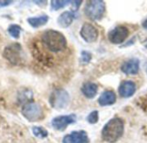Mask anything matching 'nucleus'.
<instances>
[{
	"label": "nucleus",
	"mask_w": 147,
	"mask_h": 143,
	"mask_svg": "<svg viewBox=\"0 0 147 143\" xmlns=\"http://www.w3.org/2000/svg\"><path fill=\"white\" fill-rule=\"evenodd\" d=\"M48 20H49V16L47 15H41V16H38L28 17L27 19V22L32 28H40V27L47 24Z\"/></svg>",
	"instance_id": "dca6fc26"
},
{
	"label": "nucleus",
	"mask_w": 147,
	"mask_h": 143,
	"mask_svg": "<svg viewBox=\"0 0 147 143\" xmlns=\"http://www.w3.org/2000/svg\"><path fill=\"white\" fill-rule=\"evenodd\" d=\"M40 41L46 48L52 53L63 52L67 46L65 36L61 32L54 29L44 31L41 35Z\"/></svg>",
	"instance_id": "f257e3e1"
},
{
	"label": "nucleus",
	"mask_w": 147,
	"mask_h": 143,
	"mask_svg": "<svg viewBox=\"0 0 147 143\" xmlns=\"http://www.w3.org/2000/svg\"><path fill=\"white\" fill-rule=\"evenodd\" d=\"M81 91L85 98L91 99L96 96L98 91V86L93 82H85L81 87Z\"/></svg>",
	"instance_id": "4468645a"
},
{
	"label": "nucleus",
	"mask_w": 147,
	"mask_h": 143,
	"mask_svg": "<svg viewBox=\"0 0 147 143\" xmlns=\"http://www.w3.org/2000/svg\"><path fill=\"white\" fill-rule=\"evenodd\" d=\"M22 27L20 25H18V24H16V23L10 24L9 26L8 29H7L9 35L14 39H19L20 35H21V33H22Z\"/></svg>",
	"instance_id": "f3484780"
},
{
	"label": "nucleus",
	"mask_w": 147,
	"mask_h": 143,
	"mask_svg": "<svg viewBox=\"0 0 147 143\" xmlns=\"http://www.w3.org/2000/svg\"><path fill=\"white\" fill-rule=\"evenodd\" d=\"M75 13L74 11H64L63 13H61L57 20L58 24L61 27V28H68L73 22V20L75 19Z\"/></svg>",
	"instance_id": "ddd939ff"
},
{
	"label": "nucleus",
	"mask_w": 147,
	"mask_h": 143,
	"mask_svg": "<svg viewBox=\"0 0 147 143\" xmlns=\"http://www.w3.org/2000/svg\"><path fill=\"white\" fill-rule=\"evenodd\" d=\"M142 26H143V28H144L145 29H147V19H146V20L143 22Z\"/></svg>",
	"instance_id": "b1692460"
},
{
	"label": "nucleus",
	"mask_w": 147,
	"mask_h": 143,
	"mask_svg": "<svg viewBox=\"0 0 147 143\" xmlns=\"http://www.w3.org/2000/svg\"><path fill=\"white\" fill-rule=\"evenodd\" d=\"M71 3H72V7L74 8V12L77 11L80 6V4L82 3V1H71Z\"/></svg>",
	"instance_id": "5701e85b"
},
{
	"label": "nucleus",
	"mask_w": 147,
	"mask_h": 143,
	"mask_svg": "<svg viewBox=\"0 0 147 143\" xmlns=\"http://www.w3.org/2000/svg\"><path fill=\"white\" fill-rule=\"evenodd\" d=\"M125 124L121 118L110 119L102 130V138L108 143H115L119 141L124 134Z\"/></svg>",
	"instance_id": "f03ea898"
},
{
	"label": "nucleus",
	"mask_w": 147,
	"mask_h": 143,
	"mask_svg": "<svg viewBox=\"0 0 147 143\" xmlns=\"http://www.w3.org/2000/svg\"><path fill=\"white\" fill-rule=\"evenodd\" d=\"M70 103L69 93L64 89H55L49 97V104L55 110H63Z\"/></svg>",
	"instance_id": "423d86ee"
},
{
	"label": "nucleus",
	"mask_w": 147,
	"mask_h": 143,
	"mask_svg": "<svg viewBox=\"0 0 147 143\" xmlns=\"http://www.w3.org/2000/svg\"><path fill=\"white\" fill-rule=\"evenodd\" d=\"M3 56L11 65H21L24 60V54L22 45L16 42L8 45L3 50Z\"/></svg>",
	"instance_id": "7ed1b4c3"
},
{
	"label": "nucleus",
	"mask_w": 147,
	"mask_h": 143,
	"mask_svg": "<svg viewBox=\"0 0 147 143\" xmlns=\"http://www.w3.org/2000/svg\"><path fill=\"white\" fill-rule=\"evenodd\" d=\"M71 1H60V0H53L51 1V9L52 10H59L60 9H63L64 7H65L67 4L71 3Z\"/></svg>",
	"instance_id": "a211bd4d"
},
{
	"label": "nucleus",
	"mask_w": 147,
	"mask_h": 143,
	"mask_svg": "<svg viewBox=\"0 0 147 143\" xmlns=\"http://www.w3.org/2000/svg\"><path fill=\"white\" fill-rule=\"evenodd\" d=\"M14 2L11 1V0H0V8H3V7H6V6H9L10 4H12Z\"/></svg>",
	"instance_id": "4be33fe9"
},
{
	"label": "nucleus",
	"mask_w": 147,
	"mask_h": 143,
	"mask_svg": "<svg viewBox=\"0 0 147 143\" xmlns=\"http://www.w3.org/2000/svg\"><path fill=\"white\" fill-rule=\"evenodd\" d=\"M129 35V30L127 27L119 25L109 32L108 38L113 44H121Z\"/></svg>",
	"instance_id": "0eeeda50"
},
{
	"label": "nucleus",
	"mask_w": 147,
	"mask_h": 143,
	"mask_svg": "<svg viewBox=\"0 0 147 143\" xmlns=\"http://www.w3.org/2000/svg\"><path fill=\"white\" fill-rule=\"evenodd\" d=\"M92 59V55L90 52L88 51H83L81 54V61L84 64H88L90 60Z\"/></svg>",
	"instance_id": "412c9836"
},
{
	"label": "nucleus",
	"mask_w": 147,
	"mask_h": 143,
	"mask_svg": "<svg viewBox=\"0 0 147 143\" xmlns=\"http://www.w3.org/2000/svg\"><path fill=\"white\" fill-rule=\"evenodd\" d=\"M99 120V113L97 110H94L89 114L87 117V122L90 124H96Z\"/></svg>",
	"instance_id": "aec40b11"
},
{
	"label": "nucleus",
	"mask_w": 147,
	"mask_h": 143,
	"mask_svg": "<svg viewBox=\"0 0 147 143\" xmlns=\"http://www.w3.org/2000/svg\"><path fill=\"white\" fill-rule=\"evenodd\" d=\"M121 70L125 74L135 75L140 71V60L138 59H131L127 61H125L121 65Z\"/></svg>",
	"instance_id": "f8f14e48"
},
{
	"label": "nucleus",
	"mask_w": 147,
	"mask_h": 143,
	"mask_svg": "<svg viewBox=\"0 0 147 143\" xmlns=\"http://www.w3.org/2000/svg\"><path fill=\"white\" fill-rule=\"evenodd\" d=\"M76 121L77 116L75 114L59 116L52 120V127L58 131H64L69 125L75 123Z\"/></svg>",
	"instance_id": "6e6552de"
},
{
	"label": "nucleus",
	"mask_w": 147,
	"mask_h": 143,
	"mask_svg": "<svg viewBox=\"0 0 147 143\" xmlns=\"http://www.w3.org/2000/svg\"><path fill=\"white\" fill-rule=\"evenodd\" d=\"M136 85L134 82L130 80H125L123 81L119 87V94L121 97L124 98H129L134 95L136 92Z\"/></svg>",
	"instance_id": "9b49d317"
},
{
	"label": "nucleus",
	"mask_w": 147,
	"mask_h": 143,
	"mask_svg": "<svg viewBox=\"0 0 147 143\" xmlns=\"http://www.w3.org/2000/svg\"><path fill=\"white\" fill-rule=\"evenodd\" d=\"M80 35L86 42L93 43L97 41L99 32L94 25L89 22H85L80 29Z\"/></svg>",
	"instance_id": "1a4fd4ad"
},
{
	"label": "nucleus",
	"mask_w": 147,
	"mask_h": 143,
	"mask_svg": "<svg viewBox=\"0 0 147 143\" xmlns=\"http://www.w3.org/2000/svg\"><path fill=\"white\" fill-rule=\"evenodd\" d=\"M116 102V95L113 91H103L98 99V104L101 106H109L112 105Z\"/></svg>",
	"instance_id": "2eb2a0df"
},
{
	"label": "nucleus",
	"mask_w": 147,
	"mask_h": 143,
	"mask_svg": "<svg viewBox=\"0 0 147 143\" xmlns=\"http://www.w3.org/2000/svg\"><path fill=\"white\" fill-rule=\"evenodd\" d=\"M63 143H90V139L87 132L84 130L73 131L64 136Z\"/></svg>",
	"instance_id": "9d476101"
},
{
	"label": "nucleus",
	"mask_w": 147,
	"mask_h": 143,
	"mask_svg": "<svg viewBox=\"0 0 147 143\" xmlns=\"http://www.w3.org/2000/svg\"><path fill=\"white\" fill-rule=\"evenodd\" d=\"M106 11L105 3L102 0H92L87 2L84 7L85 16L91 20H100Z\"/></svg>",
	"instance_id": "39448f33"
},
{
	"label": "nucleus",
	"mask_w": 147,
	"mask_h": 143,
	"mask_svg": "<svg viewBox=\"0 0 147 143\" xmlns=\"http://www.w3.org/2000/svg\"><path fill=\"white\" fill-rule=\"evenodd\" d=\"M22 115L30 123L38 122L44 118V110L41 105L36 102H28L22 108Z\"/></svg>",
	"instance_id": "20e7f679"
},
{
	"label": "nucleus",
	"mask_w": 147,
	"mask_h": 143,
	"mask_svg": "<svg viewBox=\"0 0 147 143\" xmlns=\"http://www.w3.org/2000/svg\"><path fill=\"white\" fill-rule=\"evenodd\" d=\"M32 132H33L34 136H36L38 138H41V139L46 138L48 136V131L42 127L34 126L32 128Z\"/></svg>",
	"instance_id": "6ab92c4d"
}]
</instances>
